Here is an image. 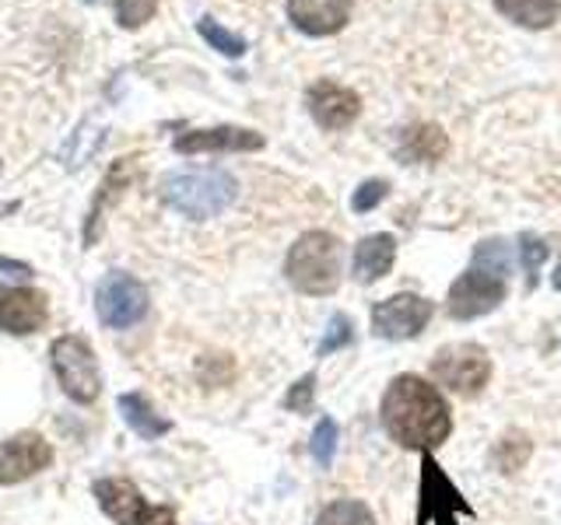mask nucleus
I'll return each mask as SVG.
<instances>
[{
    "label": "nucleus",
    "mask_w": 561,
    "mask_h": 525,
    "mask_svg": "<svg viewBox=\"0 0 561 525\" xmlns=\"http://www.w3.org/2000/svg\"><path fill=\"white\" fill-rule=\"evenodd\" d=\"M382 428L403 448L432 452L453 431L449 402L432 382L417 375H397L382 393Z\"/></svg>",
    "instance_id": "obj_1"
},
{
    "label": "nucleus",
    "mask_w": 561,
    "mask_h": 525,
    "mask_svg": "<svg viewBox=\"0 0 561 525\" xmlns=\"http://www.w3.org/2000/svg\"><path fill=\"white\" fill-rule=\"evenodd\" d=\"M236 179L228 172L207 168V172H180V175H165L158 192L162 200L190 221H207L218 218L225 207H232L236 200Z\"/></svg>",
    "instance_id": "obj_2"
},
{
    "label": "nucleus",
    "mask_w": 561,
    "mask_h": 525,
    "mask_svg": "<svg viewBox=\"0 0 561 525\" xmlns=\"http://www.w3.org/2000/svg\"><path fill=\"white\" fill-rule=\"evenodd\" d=\"M285 273L295 291L312 298L333 294L341 284V242L327 232H306L288 249Z\"/></svg>",
    "instance_id": "obj_3"
},
{
    "label": "nucleus",
    "mask_w": 561,
    "mask_h": 525,
    "mask_svg": "<svg viewBox=\"0 0 561 525\" xmlns=\"http://www.w3.org/2000/svg\"><path fill=\"white\" fill-rule=\"evenodd\" d=\"M49 361H53V372H57L60 389L88 407L95 402L102 393V375H99V361H95V350L88 347L84 337L78 332H67V337H57L49 347Z\"/></svg>",
    "instance_id": "obj_4"
},
{
    "label": "nucleus",
    "mask_w": 561,
    "mask_h": 525,
    "mask_svg": "<svg viewBox=\"0 0 561 525\" xmlns=\"http://www.w3.org/2000/svg\"><path fill=\"white\" fill-rule=\"evenodd\" d=\"M470 518L473 508L446 477V469L435 463L432 452H421V483H417V515L414 525H460Z\"/></svg>",
    "instance_id": "obj_5"
},
{
    "label": "nucleus",
    "mask_w": 561,
    "mask_h": 525,
    "mask_svg": "<svg viewBox=\"0 0 561 525\" xmlns=\"http://www.w3.org/2000/svg\"><path fill=\"white\" fill-rule=\"evenodd\" d=\"M95 312L102 326L130 329L148 315V288L134 273L123 270L105 273L95 288Z\"/></svg>",
    "instance_id": "obj_6"
},
{
    "label": "nucleus",
    "mask_w": 561,
    "mask_h": 525,
    "mask_svg": "<svg viewBox=\"0 0 561 525\" xmlns=\"http://www.w3.org/2000/svg\"><path fill=\"white\" fill-rule=\"evenodd\" d=\"M92 494L102 512L116 525H180L169 504H148L130 480H119V477L95 480Z\"/></svg>",
    "instance_id": "obj_7"
},
{
    "label": "nucleus",
    "mask_w": 561,
    "mask_h": 525,
    "mask_svg": "<svg viewBox=\"0 0 561 525\" xmlns=\"http://www.w3.org/2000/svg\"><path fill=\"white\" fill-rule=\"evenodd\" d=\"M432 375L453 393L478 396L491 378V361L478 343H449L432 358Z\"/></svg>",
    "instance_id": "obj_8"
},
{
    "label": "nucleus",
    "mask_w": 561,
    "mask_h": 525,
    "mask_svg": "<svg viewBox=\"0 0 561 525\" xmlns=\"http://www.w3.org/2000/svg\"><path fill=\"white\" fill-rule=\"evenodd\" d=\"M435 305L421 294H393L373 308V332L382 340H411L428 326Z\"/></svg>",
    "instance_id": "obj_9"
},
{
    "label": "nucleus",
    "mask_w": 561,
    "mask_h": 525,
    "mask_svg": "<svg viewBox=\"0 0 561 525\" xmlns=\"http://www.w3.org/2000/svg\"><path fill=\"white\" fill-rule=\"evenodd\" d=\"M502 302H505V280L491 277L484 270H467L449 288L446 308H449L453 319H478V315H488Z\"/></svg>",
    "instance_id": "obj_10"
},
{
    "label": "nucleus",
    "mask_w": 561,
    "mask_h": 525,
    "mask_svg": "<svg viewBox=\"0 0 561 525\" xmlns=\"http://www.w3.org/2000/svg\"><path fill=\"white\" fill-rule=\"evenodd\" d=\"M53 463V448L43 434L25 431L0 442V483H22Z\"/></svg>",
    "instance_id": "obj_11"
},
{
    "label": "nucleus",
    "mask_w": 561,
    "mask_h": 525,
    "mask_svg": "<svg viewBox=\"0 0 561 525\" xmlns=\"http://www.w3.org/2000/svg\"><path fill=\"white\" fill-rule=\"evenodd\" d=\"M46 319H49V302L43 291L0 284V329L14 332V337H25V332L43 329Z\"/></svg>",
    "instance_id": "obj_12"
},
{
    "label": "nucleus",
    "mask_w": 561,
    "mask_h": 525,
    "mask_svg": "<svg viewBox=\"0 0 561 525\" xmlns=\"http://www.w3.org/2000/svg\"><path fill=\"white\" fill-rule=\"evenodd\" d=\"M306 105H309L312 119L320 122L323 130H344L362 113L358 95L351 92V88L337 84V81H316L306 92Z\"/></svg>",
    "instance_id": "obj_13"
},
{
    "label": "nucleus",
    "mask_w": 561,
    "mask_h": 525,
    "mask_svg": "<svg viewBox=\"0 0 561 525\" xmlns=\"http://www.w3.org/2000/svg\"><path fill=\"white\" fill-rule=\"evenodd\" d=\"M134 179H137V158H119V162L110 165V172H105V179H102V186L95 192L92 207H88V221H84V235H81L84 249H92V245L99 242L105 210H110L123 197V189H127Z\"/></svg>",
    "instance_id": "obj_14"
},
{
    "label": "nucleus",
    "mask_w": 561,
    "mask_h": 525,
    "mask_svg": "<svg viewBox=\"0 0 561 525\" xmlns=\"http://www.w3.org/2000/svg\"><path fill=\"white\" fill-rule=\"evenodd\" d=\"M263 133L245 127H210V130H190L175 137V151L180 154H228V151H260Z\"/></svg>",
    "instance_id": "obj_15"
},
{
    "label": "nucleus",
    "mask_w": 561,
    "mask_h": 525,
    "mask_svg": "<svg viewBox=\"0 0 561 525\" xmlns=\"http://www.w3.org/2000/svg\"><path fill=\"white\" fill-rule=\"evenodd\" d=\"M288 18L306 35H333L347 25L351 0H288Z\"/></svg>",
    "instance_id": "obj_16"
},
{
    "label": "nucleus",
    "mask_w": 561,
    "mask_h": 525,
    "mask_svg": "<svg viewBox=\"0 0 561 525\" xmlns=\"http://www.w3.org/2000/svg\"><path fill=\"white\" fill-rule=\"evenodd\" d=\"M397 259V238L393 235H368L355 245V259H351V273L358 284H376L379 277L393 270Z\"/></svg>",
    "instance_id": "obj_17"
},
{
    "label": "nucleus",
    "mask_w": 561,
    "mask_h": 525,
    "mask_svg": "<svg viewBox=\"0 0 561 525\" xmlns=\"http://www.w3.org/2000/svg\"><path fill=\"white\" fill-rule=\"evenodd\" d=\"M116 407H119V417L127 420V428L137 438H145V442H154V438H162V434L172 431V420L158 413V407L145 393H123L116 399Z\"/></svg>",
    "instance_id": "obj_18"
},
{
    "label": "nucleus",
    "mask_w": 561,
    "mask_h": 525,
    "mask_svg": "<svg viewBox=\"0 0 561 525\" xmlns=\"http://www.w3.org/2000/svg\"><path fill=\"white\" fill-rule=\"evenodd\" d=\"M495 8L523 28H548L558 22L561 0H495Z\"/></svg>",
    "instance_id": "obj_19"
},
{
    "label": "nucleus",
    "mask_w": 561,
    "mask_h": 525,
    "mask_svg": "<svg viewBox=\"0 0 561 525\" xmlns=\"http://www.w3.org/2000/svg\"><path fill=\"white\" fill-rule=\"evenodd\" d=\"M400 154L411 158V162H438V158L446 154V137L435 127L408 130V137H403V144H400Z\"/></svg>",
    "instance_id": "obj_20"
},
{
    "label": "nucleus",
    "mask_w": 561,
    "mask_h": 525,
    "mask_svg": "<svg viewBox=\"0 0 561 525\" xmlns=\"http://www.w3.org/2000/svg\"><path fill=\"white\" fill-rule=\"evenodd\" d=\"M316 525H376V518L362 501L341 498V501H330L323 512L316 515Z\"/></svg>",
    "instance_id": "obj_21"
},
{
    "label": "nucleus",
    "mask_w": 561,
    "mask_h": 525,
    "mask_svg": "<svg viewBox=\"0 0 561 525\" xmlns=\"http://www.w3.org/2000/svg\"><path fill=\"white\" fill-rule=\"evenodd\" d=\"M197 32H201V39L207 46H215L218 52H225V57H242V52H245V39H242V35L228 32L221 22H215V18L204 14L201 22H197Z\"/></svg>",
    "instance_id": "obj_22"
},
{
    "label": "nucleus",
    "mask_w": 561,
    "mask_h": 525,
    "mask_svg": "<svg viewBox=\"0 0 561 525\" xmlns=\"http://www.w3.org/2000/svg\"><path fill=\"white\" fill-rule=\"evenodd\" d=\"M473 270H484L491 277L505 280L508 277V249L502 238H488L478 245V253H473Z\"/></svg>",
    "instance_id": "obj_23"
},
{
    "label": "nucleus",
    "mask_w": 561,
    "mask_h": 525,
    "mask_svg": "<svg viewBox=\"0 0 561 525\" xmlns=\"http://www.w3.org/2000/svg\"><path fill=\"white\" fill-rule=\"evenodd\" d=\"M309 452H312L316 466L330 469L333 455H337V420H333V417H323L320 424H316L312 442H309Z\"/></svg>",
    "instance_id": "obj_24"
},
{
    "label": "nucleus",
    "mask_w": 561,
    "mask_h": 525,
    "mask_svg": "<svg viewBox=\"0 0 561 525\" xmlns=\"http://www.w3.org/2000/svg\"><path fill=\"white\" fill-rule=\"evenodd\" d=\"M530 459V442H526V434L513 431V434H505V442H499L495 448V463L502 472H516L523 469V463Z\"/></svg>",
    "instance_id": "obj_25"
},
{
    "label": "nucleus",
    "mask_w": 561,
    "mask_h": 525,
    "mask_svg": "<svg viewBox=\"0 0 561 525\" xmlns=\"http://www.w3.org/2000/svg\"><path fill=\"white\" fill-rule=\"evenodd\" d=\"M551 256V245L537 238V235H523L519 238V259H523V273H526V284H537V273L543 267V259Z\"/></svg>",
    "instance_id": "obj_26"
},
{
    "label": "nucleus",
    "mask_w": 561,
    "mask_h": 525,
    "mask_svg": "<svg viewBox=\"0 0 561 525\" xmlns=\"http://www.w3.org/2000/svg\"><path fill=\"white\" fill-rule=\"evenodd\" d=\"M154 11H158V0H116V25L134 32L140 25H148Z\"/></svg>",
    "instance_id": "obj_27"
},
{
    "label": "nucleus",
    "mask_w": 561,
    "mask_h": 525,
    "mask_svg": "<svg viewBox=\"0 0 561 525\" xmlns=\"http://www.w3.org/2000/svg\"><path fill=\"white\" fill-rule=\"evenodd\" d=\"M351 340H355V326H351V319L347 315H333L330 326H327V337L320 340V350H316V354L327 358V354H333V350L347 347Z\"/></svg>",
    "instance_id": "obj_28"
},
{
    "label": "nucleus",
    "mask_w": 561,
    "mask_h": 525,
    "mask_svg": "<svg viewBox=\"0 0 561 525\" xmlns=\"http://www.w3.org/2000/svg\"><path fill=\"white\" fill-rule=\"evenodd\" d=\"M386 192H390V186H386L382 179H368V183H362L355 189V197H351V210H355V214H368V210L386 200Z\"/></svg>",
    "instance_id": "obj_29"
},
{
    "label": "nucleus",
    "mask_w": 561,
    "mask_h": 525,
    "mask_svg": "<svg viewBox=\"0 0 561 525\" xmlns=\"http://www.w3.org/2000/svg\"><path fill=\"white\" fill-rule=\"evenodd\" d=\"M312 393H316V375H302L298 378L291 389H288V396H285V407L291 410V413H309L312 410Z\"/></svg>",
    "instance_id": "obj_30"
},
{
    "label": "nucleus",
    "mask_w": 561,
    "mask_h": 525,
    "mask_svg": "<svg viewBox=\"0 0 561 525\" xmlns=\"http://www.w3.org/2000/svg\"><path fill=\"white\" fill-rule=\"evenodd\" d=\"M0 270H8L14 277H32V267L22 259H8V256H0Z\"/></svg>",
    "instance_id": "obj_31"
},
{
    "label": "nucleus",
    "mask_w": 561,
    "mask_h": 525,
    "mask_svg": "<svg viewBox=\"0 0 561 525\" xmlns=\"http://www.w3.org/2000/svg\"><path fill=\"white\" fill-rule=\"evenodd\" d=\"M551 284H554V288H558V291H561V267H558V270H554V273H551Z\"/></svg>",
    "instance_id": "obj_32"
},
{
    "label": "nucleus",
    "mask_w": 561,
    "mask_h": 525,
    "mask_svg": "<svg viewBox=\"0 0 561 525\" xmlns=\"http://www.w3.org/2000/svg\"><path fill=\"white\" fill-rule=\"evenodd\" d=\"M88 4H92V0H88Z\"/></svg>",
    "instance_id": "obj_33"
}]
</instances>
